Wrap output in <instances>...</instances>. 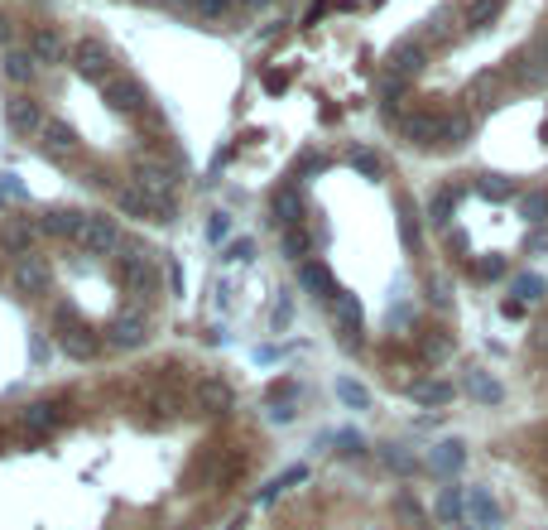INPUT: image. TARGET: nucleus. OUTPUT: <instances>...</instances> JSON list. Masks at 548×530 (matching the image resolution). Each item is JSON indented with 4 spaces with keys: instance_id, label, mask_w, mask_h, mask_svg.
<instances>
[{
    "instance_id": "nucleus-42",
    "label": "nucleus",
    "mask_w": 548,
    "mask_h": 530,
    "mask_svg": "<svg viewBox=\"0 0 548 530\" xmlns=\"http://www.w3.org/2000/svg\"><path fill=\"white\" fill-rule=\"evenodd\" d=\"M250 256H255V241H250V237H231V241L222 246V261L226 265H246Z\"/></svg>"
},
{
    "instance_id": "nucleus-46",
    "label": "nucleus",
    "mask_w": 548,
    "mask_h": 530,
    "mask_svg": "<svg viewBox=\"0 0 548 530\" xmlns=\"http://www.w3.org/2000/svg\"><path fill=\"white\" fill-rule=\"evenodd\" d=\"M10 198H20V179L15 174H0V212H5Z\"/></svg>"
},
{
    "instance_id": "nucleus-2",
    "label": "nucleus",
    "mask_w": 548,
    "mask_h": 530,
    "mask_svg": "<svg viewBox=\"0 0 548 530\" xmlns=\"http://www.w3.org/2000/svg\"><path fill=\"white\" fill-rule=\"evenodd\" d=\"M116 270H121L130 299L145 309V304L164 299V285H169V265L159 261V256H149V261H135V256H116Z\"/></svg>"
},
{
    "instance_id": "nucleus-56",
    "label": "nucleus",
    "mask_w": 548,
    "mask_h": 530,
    "mask_svg": "<svg viewBox=\"0 0 548 530\" xmlns=\"http://www.w3.org/2000/svg\"><path fill=\"white\" fill-rule=\"evenodd\" d=\"M462 530H476V526H462Z\"/></svg>"
},
{
    "instance_id": "nucleus-18",
    "label": "nucleus",
    "mask_w": 548,
    "mask_h": 530,
    "mask_svg": "<svg viewBox=\"0 0 548 530\" xmlns=\"http://www.w3.org/2000/svg\"><path fill=\"white\" fill-rule=\"evenodd\" d=\"M462 468H467V444H462V439H443V444L428 449V473H433V477L452 482Z\"/></svg>"
},
{
    "instance_id": "nucleus-33",
    "label": "nucleus",
    "mask_w": 548,
    "mask_h": 530,
    "mask_svg": "<svg viewBox=\"0 0 548 530\" xmlns=\"http://www.w3.org/2000/svg\"><path fill=\"white\" fill-rule=\"evenodd\" d=\"M510 294H515V299H524V304H539L544 294H548V280L534 275V270H524V275L510 280Z\"/></svg>"
},
{
    "instance_id": "nucleus-54",
    "label": "nucleus",
    "mask_w": 548,
    "mask_h": 530,
    "mask_svg": "<svg viewBox=\"0 0 548 530\" xmlns=\"http://www.w3.org/2000/svg\"><path fill=\"white\" fill-rule=\"evenodd\" d=\"M10 34H15V25H10L5 15H0V49H5V44H10Z\"/></svg>"
},
{
    "instance_id": "nucleus-20",
    "label": "nucleus",
    "mask_w": 548,
    "mask_h": 530,
    "mask_svg": "<svg viewBox=\"0 0 548 530\" xmlns=\"http://www.w3.org/2000/svg\"><path fill=\"white\" fill-rule=\"evenodd\" d=\"M510 82H515V87H524V92L548 87V58H539L534 49L515 53V58H510Z\"/></svg>"
},
{
    "instance_id": "nucleus-23",
    "label": "nucleus",
    "mask_w": 548,
    "mask_h": 530,
    "mask_svg": "<svg viewBox=\"0 0 548 530\" xmlns=\"http://www.w3.org/2000/svg\"><path fill=\"white\" fill-rule=\"evenodd\" d=\"M39 150L53 164H68V159H77V135L68 131L63 121H49V126H44V135H39Z\"/></svg>"
},
{
    "instance_id": "nucleus-52",
    "label": "nucleus",
    "mask_w": 548,
    "mask_h": 530,
    "mask_svg": "<svg viewBox=\"0 0 548 530\" xmlns=\"http://www.w3.org/2000/svg\"><path fill=\"white\" fill-rule=\"evenodd\" d=\"M529 251H534V256H539V251H548V227H539V232H534V237H529Z\"/></svg>"
},
{
    "instance_id": "nucleus-44",
    "label": "nucleus",
    "mask_w": 548,
    "mask_h": 530,
    "mask_svg": "<svg viewBox=\"0 0 548 530\" xmlns=\"http://www.w3.org/2000/svg\"><path fill=\"white\" fill-rule=\"evenodd\" d=\"M337 453H347V458H361L366 453V439L356 429H337Z\"/></svg>"
},
{
    "instance_id": "nucleus-32",
    "label": "nucleus",
    "mask_w": 548,
    "mask_h": 530,
    "mask_svg": "<svg viewBox=\"0 0 548 530\" xmlns=\"http://www.w3.org/2000/svg\"><path fill=\"white\" fill-rule=\"evenodd\" d=\"M82 227H87V212H49V217H44V232H49V237L73 241V246L82 237Z\"/></svg>"
},
{
    "instance_id": "nucleus-22",
    "label": "nucleus",
    "mask_w": 548,
    "mask_h": 530,
    "mask_svg": "<svg viewBox=\"0 0 548 530\" xmlns=\"http://www.w3.org/2000/svg\"><path fill=\"white\" fill-rule=\"evenodd\" d=\"M29 53L39 58V68H58V63H68V39L53 25H39V29H29Z\"/></svg>"
},
{
    "instance_id": "nucleus-8",
    "label": "nucleus",
    "mask_w": 548,
    "mask_h": 530,
    "mask_svg": "<svg viewBox=\"0 0 548 530\" xmlns=\"http://www.w3.org/2000/svg\"><path fill=\"white\" fill-rule=\"evenodd\" d=\"M327 314H332V328L342 333V343L347 347H356L361 343V328H366V309H361V299L356 294H347V289H337L327 299Z\"/></svg>"
},
{
    "instance_id": "nucleus-27",
    "label": "nucleus",
    "mask_w": 548,
    "mask_h": 530,
    "mask_svg": "<svg viewBox=\"0 0 548 530\" xmlns=\"http://www.w3.org/2000/svg\"><path fill=\"white\" fill-rule=\"evenodd\" d=\"M462 391H467L471 400H481V405H500V400H505V386H500L486 367H467V376H462Z\"/></svg>"
},
{
    "instance_id": "nucleus-36",
    "label": "nucleus",
    "mask_w": 548,
    "mask_h": 530,
    "mask_svg": "<svg viewBox=\"0 0 548 530\" xmlns=\"http://www.w3.org/2000/svg\"><path fill=\"white\" fill-rule=\"evenodd\" d=\"M452 208H457V188H438V193L428 198V222H433V227H447Z\"/></svg>"
},
{
    "instance_id": "nucleus-53",
    "label": "nucleus",
    "mask_w": 548,
    "mask_h": 530,
    "mask_svg": "<svg viewBox=\"0 0 548 530\" xmlns=\"http://www.w3.org/2000/svg\"><path fill=\"white\" fill-rule=\"evenodd\" d=\"M279 357H284L279 347H260V352H255V362H279Z\"/></svg>"
},
{
    "instance_id": "nucleus-3",
    "label": "nucleus",
    "mask_w": 548,
    "mask_h": 530,
    "mask_svg": "<svg viewBox=\"0 0 548 530\" xmlns=\"http://www.w3.org/2000/svg\"><path fill=\"white\" fill-rule=\"evenodd\" d=\"M111 198H116V208H121L125 217H140V222H173V198L149 193V188H140L135 179H130V183H111Z\"/></svg>"
},
{
    "instance_id": "nucleus-38",
    "label": "nucleus",
    "mask_w": 548,
    "mask_h": 530,
    "mask_svg": "<svg viewBox=\"0 0 548 530\" xmlns=\"http://www.w3.org/2000/svg\"><path fill=\"white\" fill-rule=\"evenodd\" d=\"M419 352H423V362H443L447 352H452V333H447V328H433V333H423V338H419Z\"/></svg>"
},
{
    "instance_id": "nucleus-12",
    "label": "nucleus",
    "mask_w": 548,
    "mask_h": 530,
    "mask_svg": "<svg viewBox=\"0 0 548 530\" xmlns=\"http://www.w3.org/2000/svg\"><path fill=\"white\" fill-rule=\"evenodd\" d=\"M438 121L443 116L438 111H404L399 121H395V131L404 145H419V150H438Z\"/></svg>"
},
{
    "instance_id": "nucleus-29",
    "label": "nucleus",
    "mask_w": 548,
    "mask_h": 530,
    "mask_svg": "<svg viewBox=\"0 0 548 530\" xmlns=\"http://www.w3.org/2000/svg\"><path fill=\"white\" fill-rule=\"evenodd\" d=\"M318 241H323V232L303 227V222H294V227H284V256H289L294 265H299V261H313Z\"/></svg>"
},
{
    "instance_id": "nucleus-7",
    "label": "nucleus",
    "mask_w": 548,
    "mask_h": 530,
    "mask_svg": "<svg viewBox=\"0 0 548 530\" xmlns=\"http://www.w3.org/2000/svg\"><path fill=\"white\" fill-rule=\"evenodd\" d=\"M101 97L111 102L121 116H145V111H149V97H145V87H140V82L130 77V73H121V68H116L111 77H101Z\"/></svg>"
},
{
    "instance_id": "nucleus-34",
    "label": "nucleus",
    "mask_w": 548,
    "mask_h": 530,
    "mask_svg": "<svg viewBox=\"0 0 548 530\" xmlns=\"http://www.w3.org/2000/svg\"><path fill=\"white\" fill-rule=\"evenodd\" d=\"M332 391H337V400L347 410H371V391H366L361 381H351V376H337V386H332Z\"/></svg>"
},
{
    "instance_id": "nucleus-15",
    "label": "nucleus",
    "mask_w": 548,
    "mask_h": 530,
    "mask_svg": "<svg viewBox=\"0 0 548 530\" xmlns=\"http://www.w3.org/2000/svg\"><path fill=\"white\" fill-rule=\"evenodd\" d=\"M433 521L447 526V530H462L467 526V487H457V482H443L433 497Z\"/></svg>"
},
{
    "instance_id": "nucleus-14",
    "label": "nucleus",
    "mask_w": 548,
    "mask_h": 530,
    "mask_svg": "<svg viewBox=\"0 0 548 530\" xmlns=\"http://www.w3.org/2000/svg\"><path fill=\"white\" fill-rule=\"evenodd\" d=\"M73 63H77V73H82V77H92V82H101V77H111V73H116L111 49H106L101 39H77V44H73Z\"/></svg>"
},
{
    "instance_id": "nucleus-6",
    "label": "nucleus",
    "mask_w": 548,
    "mask_h": 530,
    "mask_svg": "<svg viewBox=\"0 0 548 530\" xmlns=\"http://www.w3.org/2000/svg\"><path fill=\"white\" fill-rule=\"evenodd\" d=\"M63 405H68V395H49V400H34V405L20 410V429H25V439L29 444L49 439L58 424H63Z\"/></svg>"
},
{
    "instance_id": "nucleus-37",
    "label": "nucleus",
    "mask_w": 548,
    "mask_h": 530,
    "mask_svg": "<svg viewBox=\"0 0 548 530\" xmlns=\"http://www.w3.org/2000/svg\"><path fill=\"white\" fill-rule=\"evenodd\" d=\"M178 10H193L197 20H226L236 10V0H178Z\"/></svg>"
},
{
    "instance_id": "nucleus-13",
    "label": "nucleus",
    "mask_w": 548,
    "mask_h": 530,
    "mask_svg": "<svg viewBox=\"0 0 548 530\" xmlns=\"http://www.w3.org/2000/svg\"><path fill=\"white\" fill-rule=\"evenodd\" d=\"M58 352H63L68 362H97L101 357V338L97 333H87V328H77V323H58Z\"/></svg>"
},
{
    "instance_id": "nucleus-5",
    "label": "nucleus",
    "mask_w": 548,
    "mask_h": 530,
    "mask_svg": "<svg viewBox=\"0 0 548 530\" xmlns=\"http://www.w3.org/2000/svg\"><path fill=\"white\" fill-rule=\"evenodd\" d=\"M130 237L121 232V222L116 217H106V212H87V227H82V237H77V251H87V256H111V251H121Z\"/></svg>"
},
{
    "instance_id": "nucleus-55",
    "label": "nucleus",
    "mask_w": 548,
    "mask_h": 530,
    "mask_svg": "<svg viewBox=\"0 0 548 530\" xmlns=\"http://www.w3.org/2000/svg\"><path fill=\"white\" fill-rule=\"evenodd\" d=\"M236 5H246V10H260V5H270V0H236Z\"/></svg>"
},
{
    "instance_id": "nucleus-25",
    "label": "nucleus",
    "mask_w": 548,
    "mask_h": 530,
    "mask_svg": "<svg viewBox=\"0 0 548 530\" xmlns=\"http://www.w3.org/2000/svg\"><path fill=\"white\" fill-rule=\"evenodd\" d=\"M471 135H476L471 111H447L443 121H438V150H457V145H467Z\"/></svg>"
},
{
    "instance_id": "nucleus-21",
    "label": "nucleus",
    "mask_w": 548,
    "mask_h": 530,
    "mask_svg": "<svg viewBox=\"0 0 548 530\" xmlns=\"http://www.w3.org/2000/svg\"><path fill=\"white\" fill-rule=\"evenodd\" d=\"M270 222L274 227H294V222H303V188L299 183H284L270 193Z\"/></svg>"
},
{
    "instance_id": "nucleus-16",
    "label": "nucleus",
    "mask_w": 548,
    "mask_h": 530,
    "mask_svg": "<svg viewBox=\"0 0 548 530\" xmlns=\"http://www.w3.org/2000/svg\"><path fill=\"white\" fill-rule=\"evenodd\" d=\"M183 405H193V395L188 391H173V386H145V410L154 424H169L183 415Z\"/></svg>"
},
{
    "instance_id": "nucleus-50",
    "label": "nucleus",
    "mask_w": 548,
    "mask_h": 530,
    "mask_svg": "<svg viewBox=\"0 0 548 530\" xmlns=\"http://www.w3.org/2000/svg\"><path fill=\"white\" fill-rule=\"evenodd\" d=\"M289 87V73H265V92H284Z\"/></svg>"
},
{
    "instance_id": "nucleus-39",
    "label": "nucleus",
    "mask_w": 548,
    "mask_h": 530,
    "mask_svg": "<svg viewBox=\"0 0 548 530\" xmlns=\"http://www.w3.org/2000/svg\"><path fill=\"white\" fill-rule=\"evenodd\" d=\"M476 193H486V198H515L520 183L505 179V174H481V179H476Z\"/></svg>"
},
{
    "instance_id": "nucleus-17",
    "label": "nucleus",
    "mask_w": 548,
    "mask_h": 530,
    "mask_svg": "<svg viewBox=\"0 0 548 530\" xmlns=\"http://www.w3.org/2000/svg\"><path fill=\"white\" fill-rule=\"evenodd\" d=\"M188 395H193V410H202V415H226L231 410V386L222 376H197Z\"/></svg>"
},
{
    "instance_id": "nucleus-1",
    "label": "nucleus",
    "mask_w": 548,
    "mask_h": 530,
    "mask_svg": "<svg viewBox=\"0 0 548 530\" xmlns=\"http://www.w3.org/2000/svg\"><path fill=\"white\" fill-rule=\"evenodd\" d=\"M130 179H135L140 188H149V193L173 198L178 188L188 183V164L178 155H169V150H140L135 164H130Z\"/></svg>"
},
{
    "instance_id": "nucleus-43",
    "label": "nucleus",
    "mask_w": 548,
    "mask_h": 530,
    "mask_svg": "<svg viewBox=\"0 0 548 530\" xmlns=\"http://www.w3.org/2000/svg\"><path fill=\"white\" fill-rule=\"evenodd\" d=\"M496 15H500V0H471V10H467V25H471V29H481V25H491Z\"/></svg>"
},
{
    "instance_id": "nucleus-35",
    "label": "nucleus",
    "mask_w": 548,
    "mask_h": 530,
    "mask_svg": "<svg viewBox=\"0 0 548 530\" xmlns=\"http://www.w3.org/2000/svg\"><path fill=\"white\" fill-rule=\"evenodd\" d=\"M520 212H524L529 222H539V227H544V222H548V188H539V183L524 188V193H520Z\"/></svg>"
},
{
    "instance_id": "nucleus-24",
    "label": "nucleus",
    "mask_w": 548,
    "mask_h": 530,
    "mask_svg": "<svg viewBox=\"0 0 548 530\" xmlns=\"http://www.w3.org/2000/svg\"><path fill=\"white\" fill-rule=\"evenodd\" d=\"M423 58H428V44L423 39H404L399 49H390L385 68H390V73H399V77H419L423 73Z\"/></svg>"
},
{
    "instance_id": "nucleus-31",
    "label": "nucleus",
    "mask_w": 548,
    "mask_h": 530,
    "mask_svg": "<svg viewBox=\"0 0 548 530\" xmlns=\"http://www.w3.org/2000/svg\"><path fill=\"white\" fill-rule=\"evenodd\" d=\"M409 395H414V405H452V395H457V386L452 381H438V376H428V381H414L409 386Z\"/></svg>"
},
{
    "instance_id": "nucleus-49",
    "label": "nucleus",
    "mask_w": 548,
    "mask_h": 530,
    "mask_svg": "<svg viewBox=\"0 0 548 530\" xmlns=\"http://www.w3.org/2000/svg\"><path fill=\"white\" fill-rule=\"evenodd\" d=\"M476 275H481V280H500V275H505V261H476Z\"/></svg>"
},
{
    "instance_id": "nucleus-28",
    "label": "nucleus",
    "mask_w": 548,
    "mask_h": 530,
    "mask_svg": "<svg viewBox=\"0 0 548 530\" xmlns=\"http://www.w3.org/2000/svg\"><path fill=\"white\" fill-rule=\"evenodd\" d=\"M0 77L15 82V87H29V82L39 77V58H34L29 49H10L5 58H0Z\"/></svg>"
},
{
    "instance_id": "nucleus-4",
    "label": "nucleus",
    "mask_w": 548,
    "mask_h": 530,
    "mask_svg": "<svg viewBox=\"0 0 548 530\" xmlns=\"http://www.w3.org/2000/svg\"><path fill=\"white\" fill-rule=\"evenodd\" d=\"M44 237H49V232H44V217H34V212L0 222V251H5L10 261H25V256H34V246H39Z\"/></svg>"
},
{
    "instance_id": "nucleus-11",
    "label": "nucleus",
    "mask_w": 548,
    "mask_h": 530,
    "mask_svg": "<svg viewBox=\"0 0 548 530\" xmlns=\"http://www.w3.org/2000/svg\"><path fill=\"white\" fill-rule=\"evenodd\" d=\"M10 289L15 294H49L53 289V265L44 256H25L10 265Z\"/></svg>"
},
{
    "instance_id": "nucleus-41",
    "label": "nucleus",
    "mask_w": 548,
    "mask_h": 530,
    "mask_svg": "<svg viewBox=\"0 0 548 530\" xmlns=\"http://www.w3.org/2000/svg\"><path fill=\"white\" fill-rule=\"evenodd\" d=\"M231 232H236L231 212H212V217H207V241L212 246H226V241H231Z\"/></svg>"
},
{
    "instance_id": "nucleus-48",
    "label": "nucleus",
    "mask_w": 548,
    "mask_h": 530,
    "mask_svg": "<svg viewBox=\"0 0 548 530\" xmlns=\"http://www.w3.org/2000/svg\"><path fill=\"white\" fill-rule=\"evenodd\" d=\"M500 314H505V318H524V314H529V304L510 294V299H500Z\"/></svg>"
},
{
    "instance_id": "nucleus-9",
    "label": "nucleus",
    "mask_w": 548,
    "mask_h": 530,
    "mask_svg": "<svg viewBox=\"0 0 548 530\" xmlns=\"http://www.w3.org/2000/svg\"><path fill=\"white\" fill-rule=\"evenodd\" d=\"M149 338V314L140 309V304H130V309H121V318H116L111 328H106V347L111 352H130L140 347Z\"/></svg>"
},
{
    "instance_id": "nucleus-45",
    "label": "nucleus",
    "mask_w": 548,
    "mask_h": 530,
    "mask_svg": "<svg viewBox=\"0 0 548 530\" xmlns=\"http://www.w3.org/2000/svg\"><path fill=\"white\" fill-rule=\"evenodd\" d=\"M347 159H351L361 174H380V155H375V150H366V145H351Z\"/></svg>"
},
{
    "instance_id": "nucleus-19",
    "label": "nucleus",
    "mask_w": 548,
    "mask_h": 530,
    "mask_svg": "<svg viewBox=\"0 0 548 530\" xmlns=\"http://www.w3.org/2000/svg\"><path fill=\"white\" fill-rule=\"evenodd\" d=\"M500 521H505V506L491 497V487H467V526L496 530Z\"/></svg>"
},
{
    "instance_id": "nucleus-30",
    "label": "nucleus",
    "mask_w": 548,
    "mask_h": 530,
    "mask_svg": "<svg viewBox=\"0 0 548 530\" xmlns=\"http://www.w3.org/2000/svg\"><path fill=\"white\" fill-rule=\"evenodd\" d=\"M380 463L390 468V473H399V477H419V473H428V458H414L409 449H399V444H380Z\"/></svg>"
},
{
    "instance_id": "nucleus-47",
    "label": "nucleus",
    "mask_w": 548,
    "mask_h": 530,
    "mask_svg": "<svg viewBox=\"0 0 548 530\" xmlns=\"http://www.w3.org/2000/svg\"><path fill=\"white\" fill-rule=\"evenodd\" d=\"M289 323V294H279V304H274V314H270V328L279 333V328Z\"/></svg>"
},
{
    "instance_id": "nucleus-10",
    "label": "nucleus",
    "mask_w": 548,
    "mask_h": 530,
    "mask_svg": "<svg viewBox=\"0 0 548 530\" xmlns=\"http://www.w3.org/2000/svg\"><path fill=\"white\" fill-rule=\"evenodd\" d=\"M5 126L15 140H39L44 126H49V116H44V106L34 97H10L5 102Z\"/></svg>"
},
{
    "instance_id": "nucleus-26",
    "label": "nucleus",
    "mask_w": 548,
    "mask_h": 530,
    "mask_svg": "<svg viewBox=\"0 0 548 530\" xmlns=\"http://www.w3.org/2000/svg\"><path fill=\"white\" fill-rule=\"evenodd\" d=\"M294 270H299V289L303 294H313V299H332V294H337V280H332V270L323 261H299Z\"/></svg>"
},
{
    "instance_id": "nucleus-40",
    "label": "nucleus",
    "mask_w": 548,
    "mask_h": 530,
    "mask_svg": "<svg viewBox=\"0 0 548 530\" xmlns=\"http://www.w3.org/2000/svg\"><path fill=\"white\" fill-rule=\"evenodd\" d=\"M395 511H399V516H404V521H409L414 530H423V506H419V497H414L409 487L395 492Z\"/></svg>"
},
{
    "instance_id": "nucleus-51",
    "label": "nucleus",
    "mask_w": 548,
    "mask_h": 530,
    "mask_svg": "<svg viewBox=\"0 0 548 530\" xmlns=\"http://www.w3.org/2000/svg\"><path fill=\"white\" fill-rule=\"evenodd\" d=\"M332 10V0H313V5H308V25H313V20H323Z\"/></svg>"
}]
</instances>
